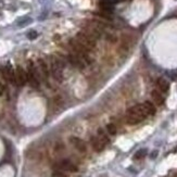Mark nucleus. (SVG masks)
<instances>
[{"instance_id":"f257e3e1","label":"nucleus","mask_w":177,"mask_h":177,"mask_svg":"<svg viewBox=\"0 0 177 177\" xmlns=\"http://www.w3.org/2000/svg\"><path fill=\"white\" fill-rule=\"evenodd\" d=\"M149 115L147 112L146 108L143 106V103L136 104L132 106L130 109L126 112V123L128 125H137L139 123H141L143 120H146Z\"/></svg>"},{"instance_id":"f03ea898","label":"nucleus","mask_w":177,"mask_h":177,"mask_svg":"<svg viewBox=\"0 0 177 177\" xmlns=\"http://www.w3.org/2000/svg\"><path fill=\"white\" fill-rule=\"evenodd\" d=\"M47 63L48 66H49V71H50V77H52L55 82L61 83L63 80V70H64V67L59 62L57 55H50L48 58Z\"/></svg>"},{"instance_id":"7ed1b4c3","label":"nucleus","mask_w":177,"mask_h":177,"mask_svg":"<svg viewBox=\"0 0 177 177\" xmlns=\"http://www.w3.org/2000/svg\"><path fill=\"white\" fill-rule=\"evenodd\" d=\"M26 73H27V84H29L33 88H38L40 86V78L38 70H37V65L31 60L27 62Z\"/></svg>"},{"instance_id":"20e7f679","label":"nucleus","mask_w":177,"mask_h":177,"mask_svg":"<svg viewBox=\"0 0 177 177\" xmlns=\"http://www.w3.org/2000/svg\"><path fill=\"white\" fill-rule=\"evenodd\" d=\"M75 39L89 51L96 47V43H97V39L94 38V36H91L89 33H87L86 31H79L78 34L76 35V37H75Z\"/></svg>"},{"instance_id":"39448f33","label":"nucleus","mask_w":177,"mask_h":177,"mask_svg":"<svg viewBox=\"0 0 177 177\" xmlns=\"http://www.w3.org/2000/svg\"><path fill=\"white\" fill-rule=\"evenodd\" d=\"M0 77L3 79L6 83L12 84L16 86V77H15V70L12 67L10 63L0 65Z\"/></svg>"},{"instance_id":"423d86ee","label":"nucleus","mask_w":177,"mask_h":177,"mask_svg":"<svg viewBox=\"0 0 177 177\" xmlns=\"http://www.w3.org/2000/svg\"><path fill=\"white\" fill-rule=\"evenodd\" d=\"M37 65V70H38V74H39L40 82H43L45 84L49 85V78H50V71H49V66L48 63L43 59L39 58L36 62Z\"/></svg>"},{"instance_id":"0eeeda50","label":"nucleus","mask_w":177,"mask_h":177,"mask_svg":"<svg viewBox=\"0 0 177 177\" xmlns=\"http://www.w3.org/2000/svg\"><path fill=\"white\" fill-rule=\"evenodd\" d=\"M67 62L70 63L73 67L77 69V70H84L88 65L83 59H80L78 55H76L73 52H71L70 55H67Z\"/></svg>"},{"instance_id":"6e6552de","label":"nucleus","mask_w":177,"mask_h":177,"mask_svg":"<svg viewBox=\"0 0 177 177\" xmlns=\"http://www.w3.org/2000/svg\"><path fill=\"white\" fill-rule=\"evenodd\" d=\"M16 86H25L27 84V73L26 70L21 65H17L15 69Z\"/></svg>"},{"instance_id":"1a4fd4ad","label":"nucleus","mask_w":177,"mask_h":177,"mask_svg":"<svg viewBox=\"0 0 177 177\" xmlns=\"http://www.w3.org/2000/svg\"><path fill=\"white\" fill-rule=\"evenodd\" d=\"M57 167L60 171H63V172H70V173H75L78 171V167L77 165H75L73 162H71L70 160H62V161L58 162L57 164Z\"/></svg>"},{"instance_id":"9d476101","label":"nucleus","mask_w":177,"mask_h":177,"mask_svg":"<svg viewBox=\"0 0 177 177\" xmlns=\"http://www.w3.org/2000/svg\"><path fill=\"white\" fill-rule=\"evenodd\" d=\"M70 142H71L72 146L74 147L78 152H80V153H85L87 151V145L83 139L73 136V137L70 138Z\"/></svg>"},{"instance_id":"9b49d317","label":"nucleus","mask_w":177,"mask_h":177,"mask_svg":"<svg viewBox=\"0 0 177 177\" xmlns=\"http://www.w3.org/2000/svg\"><path fill=\"white\" fill-rule=\"evenodd\" d=\"M106 145H108V143H106L103 139H101L99 136H96V137L91 138V146H92V148H94V150L96 152H101V151L106 148Z\"/></svg>"},{"instance_id":"f8f14e48","label":"nucleus","mask_w":177,"mask_h":177,"mask_svg":"<svg viewBox=\"0 0 177 177\" xmlns=\"http://www.w3.org/2000/svg\"><path fill=\"white\" fill-rule=\"evenodd\" d=\"M151 98L153 100V103L157 104V106H162L164 101H165V98L162 94L161 91H159L157 89H153L151 91Z\"/></svg>"},{"instance_id":"ddd939ff","label":"nucleus","mask_w":177,"mask_h":177,"mask_svg":"<svg viewBox=\"0 0 177 177\" xmlns=\"http://www.w3.org/2000/svg\"><path fill=\"white\" fill-rule=\"evenodd\" d=\"M157 89L159 91H161L162 94H165L169 90V83L167 79L164 77H159L157 80Z\"/></svg>"},{"instance_id":"4468645a","label":"nucleus","mask_w":177,"mask_h":177,"mask_svg":"<svg viewBox=\"0 0 177 177\" xmlns=\"http://www.w3.org/2000/svg\"><path fill=\"white\" fill-rule=\"evenodd\" d=\"M143 106L146 108L147 112H148V115L151 116V115H154L155 112H157V108H155V104L151 101H145L143 102Z\"/></svg>"},{"instance_id":"2eb2a0df","label":"nucleus","mask_w":177,"mask_h":177,"mask_svg":"<svg viewBox=\"0 0 177 177\" xmlns=\"http://www.w3.org/2000/svg\"><path fill=\"white\" fill-rule=\"evenodd\" d=\"M106 128V133L109 135H111V136H114V135H116V133H118L116 126H115L114 124H112V123L108 124Z\"/></svg>"},{"instance_id":"dca6fc26","label":"nucleus","mask_w":177,"mask_h":177,"mask_svg":"<svg viewBox=\"0 0 177 177\" xmlns=\"http://www.w3.org/2000/svg\"><path fill=\"white\" fill-rule=\"evenodd\" d=\"M147 149H140V150H138L137 152L135 153L134 157L136 159V160H138V159H142V157H145L147 155Z\"/></svg>"},{"instance_id":"f3484780","label":"nucleus","mask_w":177,"mask_h":177,"mask_svg":"<svg viewBox=\"0 0 177 177\" xmlns=\"http://www.w3.org/2000/svg\"><path fill=\"white\" fill-rule=\"evenodd\" d=\"M97 136H99L101 139H103L106 143H109V141H110V140H109V137H108V135L106 134V132H104L102 128H99L98 129V135H97Z\"/></svg>"},{"instance_id":"a211bd4d","label":"nucleus","mask_w":177,"mask_h":177,"mask_svg":"<svg viewBox=\"0 0 177 177\" xmlns=\"http://www.w3.org/2000/svg\"><path fill=\"white\" fill-rule=\"evenodd\" d=\"M51 177H69L65 174V172H63V171H60V169H55L53 172H52V175Z\"/></svg>"},{"instance_id":"6ab92c4d","label":"nucleus","mask_w":177,"mask_h":177,"mask_svg":"<svg viewBox=\"0 0 177 177\" xmlns=\"http://www.w3.org/2000/svg\"><path fill=\"white\" fill-rule=\"evenodd\" d=\"M37 36H38V33L36 31H28V34H27V37H28V39H35V38H37Z\"/></svg>"},{"instance_id":"aec40b11","label":"nucleus","mask_w":177,"mask_h":177,"mask_svg":"<svg viewBox=\"0 0 177 177\" xmlns=\"http://www.w3.org/2000/svg\"><path fill=\"white\" fill-rule=\"evenodd\" d=\"M4 91V85L1 82V77H0V94H2Z\"/></svg>"},{"instance_id":"412c9836","label":"nucleus","mask_w":177,"mask_h":177,"mask_svg":"<svg viewBox=\"0 0 177 177\" xmlns=\"http://www.w3.org/2000/svg\"><path fill=\"white\" fill-rule=\"evenodd\" d=\"M155 155H157V151H154V152H152V154H151V157L153 159V157H155Z\"/></svg>"}]
</instances>
